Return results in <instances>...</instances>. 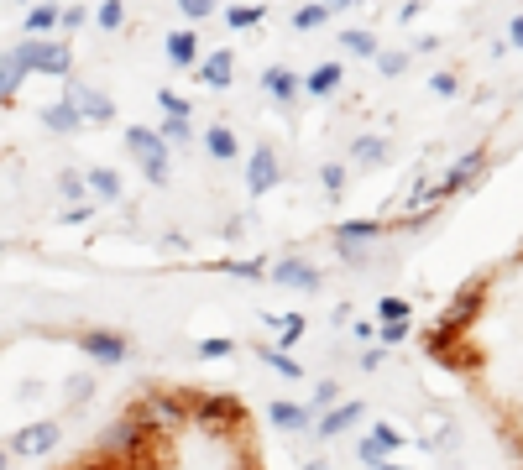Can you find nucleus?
Returning <instances> with one entry per match:
<instances>
[{
    "instance_id": "obj_1",
    "label": "nucleus",
    "mask_w": 523,
    "mask_h": 470,
    "mask_svg": "<svg viewBox=\"0 0 523 470\" xmlns=\"http://www.w3.org/2000/svg\"><path fill=\"white\" fill-rule=\"evenodd\" d=\"M503 277L523 288V251L508 262ZM503 324L513 329V340L503 345V356H471L461 371H471V376H482V371H497V376H503V371H513L518 387L503 397V429H508V444H513V455H518V465H523V298H518V303L503 298Z\"/></svg>"
},
{
    "instance_id": "obj_2",
    "label": "nucleus",
    "mask_w": 523,
    "mask_h": 470,
    "mask_svg": "<svg viewBox=\"0 0 523 470\" xmlns=\"http://www.w3.org/2000/svg\"><path fill=\"white\" fill-rule=\"evenodd\" d=\"M126 152L142 162L147 183H157V188L168 183V141L157 136V131H147V126H126Z\"/></svg>"
},
{
    "instance_id": "obj_3",
    "label": "nucleus",
    "mask_w": 523,
    "mask_h": 470,
    "mask_svg": "<svg viewBox=\"0 0 523 470\" xmlns=\"http://www.w3.org/2000/svg\"><path fill=\"white\" fill-rule=\"evenodd\" d=\"M131 413H136V423H142V429H163V434H173L178 423L189 418V413H184V397H178V392H147Z\"/></svg>"
},
{
    "instance_id": "obj_4",
    "label": "nucleus",
    "mask_w": 523,
    "mask_h": 470,
    "mask_svg": "<svg viewBox=\"0 0 523 470\" xmlns=\"http://www.w3.org/2000/svg\"><path fill=\"white\" fill-rule=\"evenodd\" d=\"M16 53H21V63L27 68H37V74H68L74 68V47L68 42H37V37H21L16 42Z\"/></svg>"
},
{
    "instance_id": "obj_5",
    "label": "nucleus",
    "mask_w": 523,
    "mask_h": 470,
    "mask_svg": "<svg viewBox=\"0 0 523 470\" xmlns=\"http://www.w3.org/2000/svg\"><path fill=\"white\" fill-rule=\"evenodd\" d=\"M58 418H37V423H21L16 439H11V455L21 460H42V455H53L58 450Z\"/></svg>"
},
{
    "instance_id": "obj_6",
    "label": "nucleus",
    "mask_w": 523,
    "mask_h": 470,
    "mask_svg": "<svg viewBox=\"0 0 523 470\" xmlns=\"http://www.w3.org/2000/svg\"><path fill=\"white\" fill-rule=\"evenodd\" d=\"M79 350H84L89 361H100V366H121L131 356V340L121 335V329H84Z\"/></svg>"
},
{
    "instance_id": "obj_7",
    "label": "nucleus",
    "mask_w": 523,
    "mask_h": 470,
    "mask_svg": "<svg viewBox=\"0 0 523 470\" xmlns=\"http://www.w3.org/2000/svg\"><path fill=\"white\" fill-rule=\"evenodd\" d=\"M68 105H74L84 121H116V100H110L105 89L95 84H84V79H68V94H63Z\"/></svg>"
},
{
    "instance_id": "obj_8",
    "label": "nucleus",
    "mask_w": 523,
    "mask_h": 470,
    "mask_svg": "<svg viewBox=\"0 0 523 470\" xmlns=\"http://www.w3.org/2000/svg\"><path fill=\"white\" fill-rule=\"evenodd\" d=\"M142 423H136V413L126 408L116 423H110V429L100 434V455H136V450H142Z\"/></svg>"
},
{
    "instance_id": "obj_9",
    "label": "nucleus",
    "mask_w": 523,
    "mask_h": 470,
    "mask_svg": "<svg viewBox=\"0 0 523 470\" xmlns=\"http://www.w3.org/2000/svg\"><path fill=\"white\" fill-rule=\"evenodd\" d=\"M283 183V162H278V152L272 147H257L252 152V162H246V194H272V188Z\"/></svg>"
},
{
    "instance_id": "obj_10",
    "label": "nucleus",
    "mask_w": 523,
    "mask_h": 470,
    "mask_svg": "<svg viewBox=\"0 0 523 470\" xmlns=\"http://www.w3.org/2000/svg\"><path fill=\"white\" fill-rule=\"evenodd\" d=\"M272 282H278V288H299V293H320L325 288L320 267H309L304 256H283V262H272Z\"/></svg>"
},
{
    "instance_id": "obj_11",
    "label": "nucleus",
    "mask_w": 523,
    "mask_h": 470,
    "mask_svg": "<svg viewBox=\"0 0 523 470\" xmlns=\"http://www.w3.org/2000/svg\"><path fill=\"white\" fill-rule=\"evenodd\" d=\"M194 418L204 429H225V423H241V403L236 397H194Z\"/></svg>"
},
{
    "instance_id": "obj_12",
    "label": "nucleus",
    "mask_w": 523,
    "mask_h": 470,
    "mask_svg": "<svg viewBox=\"0 0 523 470\" xmlns=\"http://www.w3.org/2000/svg\"><path fill=\"white\" fill-rule=\"evenodd\" d=\"M267 418H272V429H283V434H309L314 423V408H299V403H267Z\"/></svg>"
},
{
    "instance_id": "obj_13",
    "label": "nucleus",
    "mask_w": 523,
    "mask_h": 470,
    "mask_svg": "<svg viewBox=\"0 0 523 470\" xmlns=\"http://www.w3.org/2000/svg\"><path fill=\"white\" fill-rule=\"evenodd\" d=\"M262 89H267V94H272V100H278V105H293V100H299V89H304V79L293 74V68L272 63L267 74H262Z\"/></svg>"
},
{
    "instance_id": "obj_14",
    "label": "nucleus",
    "mask_w": 523,
    "mask_h": 470,
    "mask_svg": "<svg viewBox=\"0 0 523 470\" xmlns=\"http://www.w3.org/2000/svg\"><path fill=\"white\" fill-rule=\"evenodd\" d=\"M367 418V403H340L335 413H320V423H314V429H320L325 439H335V434H346V429H356V423Z\"/></svg>"
},
{
    "instance_id": "obj_15",
    "label": "nucleus",
    "mask_w": 523,
    "mask_h": 470,
    "mask_svg": "<svg viewBox=\"0 0 523 470\" xmlns=\"http://www.w3.org/2000/svg\"><path fill=\"white\" fill-rule=\"evenodd\" d=\"M388 225L382 220H340L335 225V246H361V241H382Z\"/></svg>"
},
{
    "instance_id": "obj_16",
    "label": "nucleus",
    "mask_w": 523,
    "mask_h": 470,
    "mask_svg": "<svg viewBox=\"0 0 523 470\" xmlns=\"http://www.w3.org/2000/svg\"><path fill=\"white\" fill-rule=\"evenodd\" d=\"M351 162L356 168H382V162H388V141L382 136H356L351 141Z\"/></svg>"
},
{
    "instance_id": "obj_17",
    "label": "nucleus",
    "mask_w": 523,
    "mask_h": 470,
    "mask_svg": "<svg viewBox=\"0 0 523 470\" xmlns=\"http://www.w3.org/2000/svg\"><path fill=\"white\" fill-rule=\"evenodd\" d=\"M204 147H210L215 162H236L241 157V141H236L231 126H210V131H204Z\"/></svg>"
},
{
    "instance_id": "obj_18",
    "label": "nucleus",
    "mask_w": 523,
    "mask_h": 470,
    "mask_svg": "<svg viewBox=\"0 0 523 470\" xmlns=\"http://www.w3.org/2000/svg\"><path fill=\"white\" fill-rule=\"evenodd\" d=\"M231 74H236V58L225 53V47H220V53H210V58H204V68H199V79L210 89H225V84H231Z\"/></svg>"
},
{
    "instance_id": "obj_19",
    "label": "nucleus",
    "mask_w": 523,
    "mask_h": 470,
    "mask_svg": "<svg viewBox=\"0 0 523 470\" xmlns=\"http://www.w3.org/2000/svg\"><path fill=\"white\" fill-rule=\"evenodd\" d=\"M79 121H84V115H79L74 105H68V100H58V105H48V110H42V126H48L53 136H68V131H79Z\"/></svg>"
},
{
    "instance_id": "obj_20",
    "label": "nucleus",
    "mask_w": 523,
    "mask_h": 470,
    "mask_svg": "<svg viewBox=\"0 0 523 470\" xmlns=\"http://www.w3.org/2000/svg\"><path fill=\"white\" fill-rule=\"evenodd\" d=\"M27 74H32V68L21 63V53H16V47H11V53L0 58V100H11V94L21 89V79H27Z\"/></svg>"
},
{
    "instance_id": "obj_21",
    "label": "nucleus",
    "mask_w": 523,
    "mask_h": 470,
    "mask_svg": "<svg viewBox=\"0 0 523 470\" xmlns=\"http://www.w3.org/2000/svg\"><path fill=\"white\" fill-rule=\"evenodd\" d=\"M84 183L95 188V194H100L105 204H121V178L110 173V168H84Z\"/></svg>"
},
{
    "instance_id": "obj_22",
    "label": "nucleus",
    "mask_w": 523,
    "mask_h": 470,
    "mask_svg": "<svg viewBox=\"0 0 523 470\" xmlns=\"http://www.w3.org/2000/svg\"><path fill=\"white\" fill-rule=\"evenodd\" d=\"M340 79H346V68H340V63H320V68L304 79V89H309V94H335Z\"/></svg>"
},
{
    "instance_id": "obj_23",
    "label": "nucleus",
    "mask_w": 523,
    "mask_h": 470,
    "mask_svg": "<svg viewBox=\"0 0 523 470\" xmlns=\"http://www.w3.org/2000/svg\"><path fill=\"white\" fill-rule=\"evenodd\" d=\"M257 356H262L272 371H278V376H288V382H299V376H304V366L293 361L288 350H278V345H257Z\"/></svg>"
},
{
    "instance_id": "obj_24",
    "label": "nucleus",
    "mask_w": 523,
    "mask_h": 470,
    "mask_svg": "<svg viewBox=\"0 0 523 470\" xmlns=\"http://www.w3.org/2000/svg\"><path fill=\"white\" fill-rule=\"evenodd\" d=\"M168 58H173L178 68H189V63L199 58V37H194V32H168Z\"/></svg>"
},
{
    "instance_id": "obj_25",
    "label": "nucleus",
    "mask_w": 523,
    "mask_h": 470,
    "mask_svg": "<svg viewBox=\"0 0 523 470\" xmlns=\"http://www.w3.org/2000/svg\"><path fill=\"white\" fill-rule=\"evenodd\" d=\"M340 47H346L351 58H377V37L372 32H340Z\"/></svg>"
},
{
    "instance_id": "obj_26",
    "label": "nucleus",
    "mask_w": 523,
    "mask_h": 470,
    "mask_svg": "<svg viewBox=\"0 0 523 470\" xmlns=\"http://www.w3.org/2000/svg\"><path fill=\"white\" fill-rule=\"evenodd\" d=\"M267 324H278V340H283V345H293V340H299L304 329H309L304 314H267Z\"/></svg>"
},
{
    "instance_id": "obj_27",
    "label": "nucleus",
    "mask_w": 523,
    "mask_h": 470,
    "mask_svg": "<svg viewBox=\"0 0 523 470\" xmlns=\"http://www.w3.org/2000/svg\"><path fill=\"white\" fill-rule=\"evenodd\" d=\"M325 6H320V0H314V6H299V11H293V27H299V32H314V27H325Z\"/></svg>"
},
{
    "instance_id": "obj_28",
    "label": "nucleus",
    "mask_w": 523,
    "mask_h": 470,
    "mask_svg": "<svg viewBox=\"0 0 523 470\" xmlns=\"http://www.w3.org/2000/svg\"><path fill=\"white\" fill-rule=\"evenodd\" d=\"M53 21H63L58 6H32V11H27V32H48Z\"/></svg>"
},
{
    "instance_id": "obj_29",
    "label": "nucleus",
    "mask_w": 523,
    "mask_h": 470,
    "mask_svg": "<svg viewBox=\"0 0 523 470\" xmlns=\"http://www.w3.org/2000/svg\"><path fill=\"white\" fill-rule=\"evenodd\" d=\"M95 21H100L105 32H121V21H126V6H121V0H105V6L95 11Z\"/></svg>"
},
{
    "instance_id": "obj_30",
    "label": "nucleus",
    "mask_w": 523,
    "mask_h": 470,
    "mask_svg": "<svg viewBox=\"0 0 523 470\" xmlns=\"http://www.w3.org/2000/svg\"><path fill=\"white\" fill-rule=\"evenodd\" d=\"M356 460H361V465H372V470H382V465H388V450H382V444L367 434V439H361V450H356Z\"/></svg>"
},
{
    "instance_id": "obj_31",
    "label": "nucleus",
    "mask_w": 523,
    "mask_h": 470,
    "mask_svg": "<svg viewBox=\"0 0 523 470\" xmlns=\"http://www.w3.org/2000/svg\"><path fill=\"white\" fill-rule=\"evenodd\" d=\"M157 105H163V110L173 115V121H189V100H184V94H168V89H157Z\"/></svg>"
},
{
    "instance_id": "obj_32",
    "label": "nucleus",
    "mask_w": 523,
    "mask_h": 470,
    "mask_svg": "<svg viewBox=\"0 0 523 470\" xmlns=\"http://www.w3.org/2000/svg\"><path fill=\"white\" fill-rule=\"evenodd\" d=\"M225 21H231L236 32H241V27H257V21H262V6H231V11H225Z\"/></svg>"
},
{
    "instance_id": "obj_33",
    "label": "nucleus",
    "mask_w": 523,
    "mask_h": 470,
    "mask_svg": "<svg viewBox=\"0 0 523 470\" xmlns=\"http://www.w3.org/2000/svg\"><path fill=\"white\" fill-rule=\"evenodd\" d=\"M58 188H63V199H74V204H79V199H84V188H89V183H84V173H74V168H68V173L58 178Z\"/></svg>"
},
{
    "instance_id": "obj_34",
    "label": "nucleus",
    "mask_w": 523,
    "mask_h": 470,
    "mask_svg": "<svg viewBox=\"0 0 523 470\" xmlns=\"http://www.w3.org/2000/svg\"><path fill=\"white\" fill-rule=\"evenodd\" d=\"M320 183L340 199V188H346V168H340V162H325V168H320Z\"/></svg>"
},
{
    "instance_id": "obj_35",
    "label": "nucleus",
    "mask_w": 523,
    "mask_h": 470,
    "mask_svg": "<svg viewBox=\"0 0 523 470\" xmlns=\"http://www.w3.org/2000/svg\"><path fill=\"white\" fill-rule=\"evenodd\" d=\"M225 272H231V277H262L267 262H262V256H252V262H241V256H236V262H225Z\"/></svg>"
},
{
    "instance_id": "obj_36",
    "label": "nucleus",
    "mask_w": 523,
    "mask_h": 470,
    "mask_svg": "<svg viewBox=\"0 0 523 470\" xmlns=\"http://www.w3.org/2000/svg\"><path fill=\"white\" fill-rule=\"evenodd\" d=\"M231 350H236L231 340H199V356H204V361H225Z\"/></svg>"
},
{
    "instance_id": "obj_37",
    "label": "nucleus",
    "mask_w": 523,
    "mask_h": 470,
    "mask_svg": "<svg viewBox=\"0 0 523 470\" xmlns=\"http://www.w3.org/2000/svg\"><path fill=\"white\" fill-rule=\"evenodd\" d=\"M476 162H482V157H476V152H471V157H461V168H456V173L445 178V194H450V188H461V183H466V178L476 173Z\"/></svg>"
},
{
    "instance_id": "obj_38",
    "label": "nucleus",
    "mask_w": 523,
    "mask_h": 470,
    "mask_svg": "<svg viewBox=\"0 0 523 470\" xmlns=\"http://www.w3.org/2000/svg\"><path fill=\"white\" fill-rule=\"evenodd\" d=\"M178 11H184L189 21H204V16L215 11V0H178Z\"/></svg>"
},
{
    "instance_id": "obj_39",
    "label": "nucleus",
    "mask_w": 523,
    "mask_h": 470,
    "mask_svg": "<svg viewBox=\"0 0 523 470\" xmlns=\"http://www.w3.org/2000/svg\"><path fill=\"white\" fill-rule=\"evenodd\" d=\"M377 314L388 319V324H393V319H408V303H403V298H382V303H377Z\"/></svg>"
},
{
    "instance_id": "obj_40",
    "label": "nucleus",
    "mask_w": 523,
    "mask_h": 470,
    "mask_svg": "<svg viewBox=\"0 0 523 470\" xmlns=\"http://www.w3.org/2000/svg\"><path fill=\"white\" fill-rule=\"evenodd\" d=\"M377 335H382V345H398V340H408V319H393V324H382Z\"/></svg>"
},
{
    "instance_id": "obj_41",
    "label": "nucleus",
    "mask_w": 523,
    "mask_h": 470,
    "mask_svg": "<svg viewBox=\"0 0 523 470\" xmlns=\"http://www.w3.org/2000/svg\"><path fill=\"white\" fill-rule=\"evenodd\" d=\"M372 439L382 444V450H398V444H403V434H398V429H388V423H377V429H372Z\"/></svg>"
},
{
    "instance_id": "obj_42",
    "label": "nucleus",
    "mask_w": 523,
    "mask_h": 470,
    "mask_svg": "<svg viewBox=\"0 0 523 470\" xmlns=\"http://www.w3.org/2000/svg\"><path fill=\"white\" fill-rule=\"evenodd\" d=\"M335 397H340V387L335 382H320V387H314V408H335Z\"/></svg>"
},
{
    "instance_id": "obj_43",
    "label": "nucleus",
    "mask_w": 523,
    "mask_h": 470,
    "mask_svg": "<svg viewBox=\"0 0 523 470\" xmlns=\"http://www.w3.org/2000/svg\"><path fill=\"white\" fill-rule=\"evenodd\" d=\"M377 68H382V74H403L408 58H403V53H382V58H377Z\"/></svg>"
},
{
    "instance_id": "obj_44",
    "label": "nucleus",
    "mask_w": 523,
    "mask_h": 470,
    "mask_svg": "<svg viewBox=\"0 0 523 470\" xmlns=\"http://www.w3.org/2000/svg\"><path fill=\"white\" fill-rule=\"evenodd\" d=\"M89 392H95V382H89V376H74V382H68V403H79Z\"/></svg>"
},
{
    "instance_id": "obj_45",
    "label": "nucleus",
    "mask_w": 523,
    "mask_h": 470,
    "mask_svg": "<svg viewBox=\"0 0 523 470\" xmlns=\"http://www.w3.org/2000/svg\"><path fill=\"white\" fill-rule=\"evenodd\" d=\"M382 361H388V350H382V345H372L367 356H361V371H382Z\"/></svg>"
},
{
    "instance_id": "obj_46",
    "label": "nucleus",
    "mask_w": 523,
    "mask_h": 470,
    "mask_svg": "<svg viewBox=\"0 0 523 470\" xmlns=\"http://www.w3.org/2000/svg\"><path fill=\"white\" fill-rule=\"evenodd\" d=\"M189 141V121H163V141Z\"/></svg>"
},
{
    "instance_id": "obj_47",
    "label": "nucleus",
    "mask_w": 523,
    "mask_h": 470,
    "mask_svg": "<svg viewBox=\"0 0 523 470\" xmlns=\"http://www.w3.org/2000/svg\"><path fill=\"white\" fill-rule=\"evenodd\" d=\"M89 215H95V204H84V209H68V215H63V225H84Z\"/></svg>"
},
{
    "instance_id": "obj_48",
    "label": "nucleus",
    "mask_w": 523,
    "mask_h": 470,
    "mask_svg": "<svg viewBox=\"0 0 523 470\" xmlns=\"http://www.w3.org/2000/svg\"><path fill=\"white\" fill-rule=\"evenodd\" d=\"M325 11H346V6H361V0H320Z\"/></svg>"
},
{
    "instance_id": "obj_49",
    "label": "nucleus",
    "mask_w": 523,
    "mask_h": 470,
    "mask_svg": "<svg viewBox=\"0 0 523 470\" xmlns=\"http://www.w3.org/2000/svg\"><path fill=\"white\" fill-rule=\"evenodd\" d=\"M304 470H335V465H330V460H309Z\"/></svg>"
},
{
    "instance_id": "obj_50",
    "label": "nucleus",
    "mask_w": 523,
    "mask_h": 470,
    "mask_svg": "<svg viewBox=\"0 0 523 470\" xmlns=\"http://www.w3.org/2000/svg\"><path fill=\"white\" fill-rule=\"evenodd\" d=\"M6 465H11V455H6V450H0V470H6Z\"/></svg>"
},
{
    "instance_id": "obj_51",
    "label": "nucleus",
    "mask_w": 523,
    "mask_h": 470,
    "mask_svg": "<svg viewBox=\"0 0 523 470\" xmlns=\"http://www.w3.org/2000/svg\"><path fill=\"white\" fill-rule=\"evenodd\" d=\"M89 470H116V465H89Z\"/></svg>"
},
{
    "instance_id": "obj_52",
    "label": "nucleus",
    "mask_w": 523,
    "mask_h": 470,
    "mask_svg": "<svg viewBox=\"0 0 523 470\" xmlns=\"http://www.w3.org/2000/svg\"><path fill=\"white\" fill-rule=\"evenodd\" d=\"M382 470H403V465H382Z\"/></svg>"
}]
</instances>
